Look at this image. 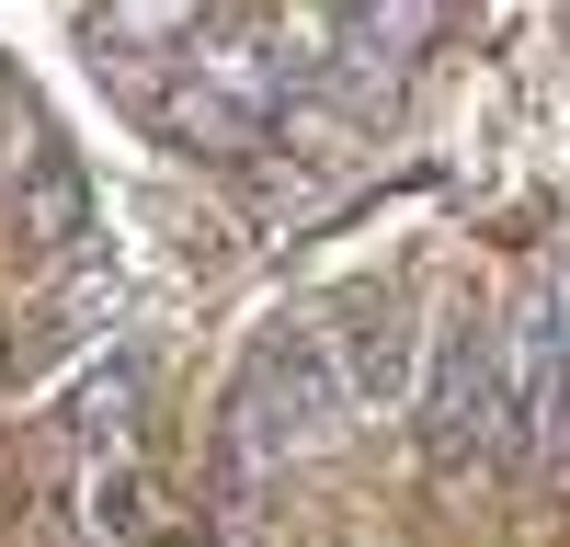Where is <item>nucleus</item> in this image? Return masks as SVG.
I'll list each match as a JSON object with an SVG mask.
<instances>
[{
    "label": "nucleus",
    "instance_id": "1",
    "mask_svg": "<svg viewBox=\"0 0 570 547\" xmlns=\"http://www.w3.org/2000/svg\"><path fill=\"white\" fill-rule=\"evenodd\" d=\"M104 308H115V297H104V262H80L69 286L46 297V319H12V365H46V354H69V342H80Z\"/></svg>",
    "mask_w": 570,
    "mask_h": 547
}]
</instances>
